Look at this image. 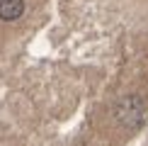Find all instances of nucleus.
Wrapping results in <instances>:
<instances>
[{
    "label": "nucleus",
    "instance_id": "nucleus-1",
    "mask_svg": "<svg viewBox=\"0 0 148 146\" xmlns=\"http://www.w3.org/2000/svg\"><path fill=\"white\" fill-rule=\"evenodd\" d=\"M143 117H146V105L138 97H124L116 105V122H121L126 127H136Z\"/></svg>",
    "mask_w": 148,
    "mask_h": 146
},
{
    "label": "nucleus",
    "instance_id": "nucleus-2",
    "mask_svg": "<svg viewBox=\"0 0 148 146\" xmlns=\"http://www.w3.org/2000/svg\"><path fill=\"white\" fill-rule=\"evenodd\" d=\"M22 12H24V0H0V20L12 22L22 17Z\"/></svg>",
    "mask_w": 148,
    "mask_h": 146
}]
</instances>
